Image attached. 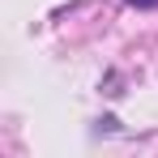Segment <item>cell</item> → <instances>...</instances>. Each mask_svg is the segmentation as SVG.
<instances>
[{"mask_svg":"<svg viewBox=\"0 0 158 158\" xmlns=\"http://www.w3.org/2000/svg\"><path fill=\"white\" fill-rule=\"evenodd\" d=\"M124 4H132V9H158V0H124Z\"/></svg>","mask_w":158,"mask_h":158,"instance_id":"cell-1","label":"cell"}]
</instances>
